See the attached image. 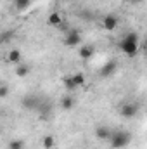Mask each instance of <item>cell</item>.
Listing matches in <instances>:
<instances>
[{
	"label": "cell",
	"mask_w": 147,
	"mask_h": 149,
	"mask_svg": "<svg viewBox=\"0 0 147 149\" xmlns=\"http://www.w3.org/2000/svg\"><path fill=\"white\" fill-rule=\"evenodd\" d=\"M139 49H140L139 47V33H135V31H128L119 42V50L128 57H133L139 52Z\"/></svg>",
	"instance_id": "cell-1"
},
{
	"label": "cell",
	"mask_w": 147,
	"mask_h": 149,
	"mask_svg": "<svg viewBox=\"0 0 147 149\" xmlns=\"http://www.w3.org/2000/svg\"><path fill=\"white\" fill-rule=\"evenodd\" d=\"M132 142V134L126 130H112L109 137V146L112 149H123Z\"/></svg>",
	"instance_id": "cell-2"
},
{
	"label": "cell",
	"mask_w": 147,
	"mask_h": 149,
	"mask_svg": "<svg viewBox=\"0 0 147 149\" xmlns=\"http://www.w3.org/2000/svg\"><path fill=\"white\" fill-rule=\"evenodd\" d=\"M139 109H140V106L137 104V102H125L123 106H121V116L123 118H126V120H132V118H135L137 114H139Z\"/></svg>",
	"instance_id": "cell-3"
},
{
	"label": "cell",
	"mask_w": 147,
	"mask_h": 149,
	"mask_svg": "<svg viewBox=\"0 0 147 149\" xmlns=\"http://www.w3.org/2000/svg\"><path fill=\"white\" fill-rule=\"evenodd\" d=\"M64 43L68 47H80L81 45V35L78 30H68L66 37H64Z\"/></svg>",
	"instance_id": "cell-4"
},
{
	"label": "cell",
	"mask_w": 147,
	"mask_h": 149,
	"mask_svg": "<svg viewBox=\"0 0 147 149\" xmlns=\"http://www.w3.org/2000/svg\"><path fill=\"white\" fill-rule=\"evenodd\" d=\"M116 70H118V61H116V59H111V61H107V63L101 68L99 74H101L102 78H109L111 74L116 73Z\"/></svg>",
	"instance_id": "cell-5"
},
{
	"label": "cell",
	"mask_w": 147,
	"mask_h": 149,
	"mask_svg": "<svg viewBox=\"0 0 147 149\" xmlns=\"http://www.w3.org/2000/svg\"><path fill=\"white\" fill-rule=\"evenodd\" d=\"M21 104H23V108H24V109L33 111V109H38V108H40L42 101H40L38 97H35V95H26V97H23Z\"/></svg>",
	"instance_id": "cell-6"
},
{
	"label": "cell",
	"mask_w": 147,
	"mask_h": 149,
	"mask_svg": "<svg viewBox=\"0 0 147 149\" xmlns=\"http://www.w3.org/2000/svg\"><path fill=\"white\" fill-rule=\"evenodd\" d=\"M102 28L107 30V31H114L118 28V17L114 14H107L102 17Z\"/></svg>",
	"instance_id": "cell-7"
},
{
	"label": "cell",
	"mask_w": 147,
	"mask_h": 149,
	"mask_svg": "<svg viewBox=\"0 0 147 149\" xmlns=\"http://www.w3.org/2000/svg\"><path fill=\"white\" fill-rule=\"evenodd\" d=\"M111 134H112V128L106 127V125H99V127L95 128V137H97L99 141H109Z\"/></svg>",
	"instance_id": "cell-8"
},
{
	"label": "cell",
	"mask_w": 147,
	"mask_h": 149,
	"mask_svg": "<svg viewBox=\"0 0 147 149\" xmlns=\"http://www.w3.org/2000/svg\"><path fill=\"white\" fill-rule=\"evenodd\" d=\"M94 47L92 45H81L80 47V50H78V54H80V57L83 59V61H88V59H92V56H94Z\"/></svg>",
	"instance_id": "cell-9"
},
{
	"label": "cell",
	"mask_w": 147,
	"mask_h": 149,
	"mask_svg": "<svg viewBox=\"0 0 147 149\" xmlns=\"http://www.w3.org/2000/svg\"><path fill=\"white\" fill-rule=\"evenodd\" d=\"M47 23L50 24V26H61L62 23H64V19H62V16L59 14V12H50L49 14V17H47Z\"/></svg>",
	"instance_id": "cell-10"
},
{
	"label": "cell",
	"mask_w": 147,
	"mask_h": 149,
	"mask_svg": "<svg viewBox=\"0 0 147 149\" xmlns=\"http://www.w3.org/2000/svg\"><path fill=\"white\" fill-rule=\"evenodd\" d=\"M61 108H62L64 111H71L74 108V97L73 95H64V97L61 99Z\"/></svg>",
	"instance_id": "cell-11"
},
{
	"label": "cell",
	"mask_w": 147,
	"mask_h": 149,
	"mask_svg": "<svg viewBox=\"0 0 147 149\" xmlns=\"http://www.w3.org/2000/svg\"><path fill=\"white\" fill-rule=\"evenodd\" d=\"M7 61L12 63V64H19L21 63V52L17 49H12L9 54H7Z\"/></svg>",
	"instance_id": "cell-12"
},
{
	"label": "cell",
	"mask_w": 147,
	"mask_h": 149,
	"mask_svg": "<svg viewBox=\"0 0 147 149\" xmlns=\"http://www.w3.org/2000/svg\"><path fill=\"white\" fill-rule=\"evenodd\" d=\"M55 146V137L54 135H43L42 139V148L43 149H52Z\"/></svg>",
	"instance_id": "cell-13"
},
{
	"label": "cell",
	"mask_w": 147,
	"mask_h": 149,
	"mask_svg": "<svg viewBox=\"0 0 147 149\" xmlns=\"http://www.w3.org/2000/svg\"><path fill=\"white\" fill-rule=\"evenodd\" d=\"M38 109H40V120H49L50 118V106L47 102H42Z\"/></svg>",
	"instance_id": "cell-14"
},
{
	"label": "cell",
	"mask_w": 147,
	"mask_h": 149,
	"mask_svg": "<svg viewBox=\"0 0 147 149\" xmlns=\"http://www.w3.org/2000/svg\"><path fill=\"white\" fill-rule=\"evenodd\" d=\"M28 74H30V66H26V64H17V68H16V76L24 78V76H28Z\"/></svg>",
	"instance_id": "cell-15"
},
{
	"label": "cell",
	"mask_w": 147,
	"mask_h": 149,
	"mask_svg": "<svg viewBox=\"0 0 147 149\" xmlns=\"http://www.w3.org/2000/svg\"><path fill=\"white\" fill-rule=\"evenodd\" d=\"M30 5H31V0H14L16 10H26Z\"/></svg>",
	"instance_id": "cell-16"
},
{
	"label": "cell",
	"mask_w": 147,
	"mask_h": 149,
	"mask_svg": "<svg viewBox=\"0 0 147 149\" xmlns=\"http://www.w3.org/2000/svg\"><path fill=\"white\" fill-rule=\"evenodd\" d=\"M62 81H64V87L68 88V92H73V90L78 88V87H76V83H74V80H73V76H66Z\"/></svg>",
	"instance_id": "cell-17"
},
{
	"label": "cell",
	"mask_w": 147,
	"mask_h": 149,
	"mask_svg": "<svg viewBox=\"0 0 147 149\" xmlns=\"http://www.w3.org/2000/svg\"><path fill=\"white\" fill-rule=\"evenodd\" d=\"M71 76H73L76 87H83V85L87 83V78H85V74L83 73H74V74H71Z\"/></svg>",
	"instance_id": "cell-18"
},
{
	"label": "cell",
	"mask_w": 147,
	"mask_h": 149,
	"mask_svg": "<svg viewBox=\"0 0 147 149\" xmlns=\"http://www.w3.org/2000/svg\"><path fill=\"white\" fill-rule=\"evenodd\" d=\"M23 148H24V142L21 139H12L9 142V149H23Z\"/></svg>",
	"instance_id": "cell-19"
},
{
	"label": "cell",
	"mask_w": 147,
	"mask_h": 149,
	"mask_svg": "<svg viewBox=\"0 0 147 149\" xmlns=\"http://www.w3.org/2000/svg\"><path fill=\"white\" fill-rule=\"evenodd\" d=\"M5 97H7V87L2 85L0 87V99H5Z\"/></svg>",
	"instance_id": "cell-20"
},
{
	"label": "cell",
	"mask_w": 147,
	"mask_h": 149,
	"mask_svg": "<svg viewBox=\"0 0 147 149\" xmlns=\"http://www.w3.org/2000/svg\"><path fill=\"white\" fill-rule=\"evenodd\" d=\"M81 16H85V17H87V21H92V17H94V16H92V14H90L88 10H85V12H83Z\"/></svg>",
	"instance_id": "cell-21"
},
{
	"label": "cell",
	"mask_w": 147,
	"mask_h": 149,
	"mask_svg": "<svg viewBox=\"0 0 147 149\" xmlns=\"http://www.w3.org/2000/svg\"><path fill=\"white\" fill-rule=\"evenodd\" d=\"M140 49H142V50H144V52L147 54V38L144 40V43H142V47H140Z\"/></svg>",
	"instance_id": "cell-22"
},
{
	"label": "cell",
	"mask_w": 147,
	"mask_h": 149,
	"mask_svg": "<svg viewBox=\"0 0 147 149\" xmlns=\"http://www.w3.org/2000/svg\"><path fill=\"white\" fill-rule=\"evenodd\" d=\"M128 2H139V0H128Z\"/></svg>",
	"instance_id": "cell-23"
}]
</instances>
